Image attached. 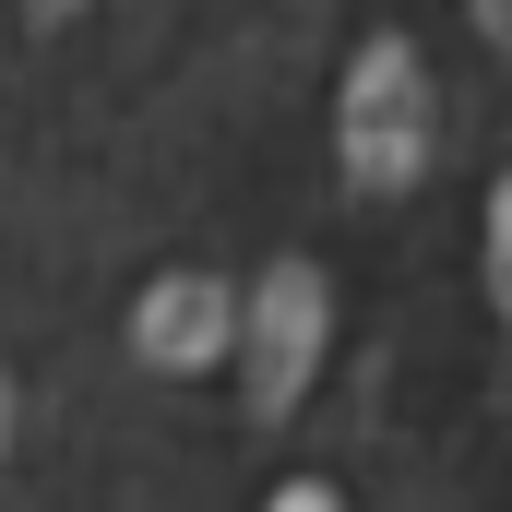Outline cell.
I'll use <instances>...</instances> for the list:
<instances>
[{
	"mask_svg": "<svg viewBox=\"0 0 512 512\" xmlns=\"http://www.w3.org/2000/svg\"><path fill=\"white\" fill-rule=\"evenodd\" d=\"M429 143H441V108H429V60L405 36H358L346 84H334V155L370 203H405L429 179Z\"/></svg>",
	"mask_w": 512,
	"mask_h": 512,
	"instance_id": "obj_1",
	"label": "cell"
},
{
	"mask_svg": "<svg viewBox=\"0 0 512 512\" xmlns=\"http://www.w3.org/2000/svg\"><path fill=\"white\" fill-rule=\"evenodd\" d=\"M322 346H334V286H322V262H262L251 298H239V405H251V429H286L310 382H322Z\"/></svg>",
	"mask_w": 512,
	"mask_h": 512,
	"instance_id": "obj_2",
	"label": "cell"
},
{
	"mask_svg": "<svg viewBox=\"0 0 512 512\" xmlns=\"http://www.w3.org/2000/svg\"><path fill=\"white\" fill-rule=\"evenodd\" d=\"M131 358L143 370H215V358H239V286L227 274H155L143 298H131Z\"/></svg>",
	"mask_w": 512,
	"mask_h": 512,
	"instance_id": "obj_3",
	"label": "cell"
},
{
	"mask_svg": "<svg viewBox=\"0 0 512 512\" xmlns=\"http://www.w3.org/2000/svg\"><path fill=\"white\" fill-rule=\"evenodd\" d=\"M489 298H501V322H512V179L489 191Z\"/></svg>",
	"mask_w": 512,
	"mask_h": 512,
	"instance_id": "obj_4",
	"label": "cell"
},
{
	"mask_svg": "<svg viewBox=\"0 0 512 512\" xmlns=\"http://www.w3.org/2000/svg\"><path fill=\"white\" fill-rule=\"evenodd\" d=\"M262 512H346V501H334L322 477H298V489H274V501H262Z\"/></svg>",
	"mask_w": 512,
	"mask_h": 512,
	"instance_id": "obj_5",
	"label": "cell"
},
{
	"mask_svg": "<svg viewBox=\"0 0 512 512\" xmlns=\"http://www.w3.org/2000/svg\"><path fill=\"white\" fill-rule=\"evenodd\" d=\"M72 12H84V0H24V24H36V36H48V24H72Z\"/></svg>",
	"mask_w": 512,
	"mask_h": 512,
	"instance_id": "obj_6",
	"label": "cell"
},
{
	"mask_svg": "<svg viewBox=\"0 0 512 512\" xmlns=\"http://www.w3.org/2000/svg\"><path fill=\"white\" fill-rule=\"evenodd\" d=\"M477 24H489V48H512V0H477Z\"/></svg>",
	"mask_w": 512,
	"mask_h": 512,
	"instance_id": "obj_7",
	"label": "cell"
},
{
	"mask_svg": "<svg viewBox=\"0 0 512 512\" xmlns=\"http://www.w3.org/2000/svg\"><path fill=\"white\" fill-rule=\"evenodd\" d=\"M0 441H12V393H0Z\"/></svg>",
	"mask_w": 512,
	"mask_h": 512,
	"instance_id": "obj_8",
	"label": "cell"
}]
</instances>
